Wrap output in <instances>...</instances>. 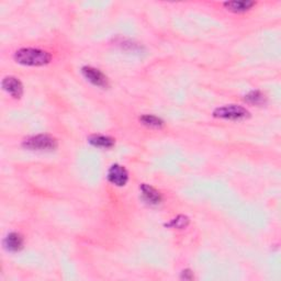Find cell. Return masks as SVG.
Returning a JSON list of instances; mask_svg holds the SVG:
<instances>
[{
	"label": "cell",
	"mask_w": 281,
	"mask_h": 281,
	"mask_svg": "<svg viewBox=\"0 0 281 281\" xmlns=\"http://www.w3.org/2000/svg\"><path fill=\"white\" fill-rule=\"evenodd\" d=\"M23 237L19 233H10L4 239V246L6 250L11 253H16L22 250Z\"/></svg>",
	"instance_id": "8"
},
{
	"label": "cell",
	"mask_w": 281,
	"mask_h": 281,
	"mask_svg": "<svg viewBox=\"0 0 281 281\" xmlns=\"http://www.w3.org/2000/svg\"><path fill=\"white\" fill-rule=\"evenodd\" d=\"M140 189H141L143 198H144V200L147 202V204L152 205V206H157L162 202L163 197H162L160 192L156 190V189L153 188L152 186L143 184V185H141Z\"/></svg>",
	"instance_id": "7"
},
{
	"label": "cell",
	"mask_w": 281,
	"mask_h": 281,
	"mask_svg": "<svg viewBox=\"0 0 281 281\" xmlns=\"http://www.w3.org/2000/svg\"><path fill=\"white\" fill-rule=\"evenodd\" d=\"M2 86L6 93H8L11 97L16 98V99H19L23 95V85L16 77L8 76L4 78Z\"/></svg>",
	"instance_id": "6"
},
{
	"label": "cell",
	"mask_w": 281,
	"mask_h": 281,
	"mask_svg": "<svg viewBox=\"0 0 281 281\" xmlns=\"http://www.w3.org/2000/svg\"><path fill=\"white\" fill-rule=\"evenodd\" d=\"M108 179L111 184L114 186H117V187L126 186L129 180L128 171L123 166L119 164H114L109 169Z\"/></svg>",
	"instance_id": "4"
},
{
	"label": "cell",
	"mask_w": 281,
	"mask_h": 281,
	"mask_svg": "<svg viewBox=\"0 0 281 281\" xmlns=\"http://www.w3.org/2000/svg\"><path fill=\"white\" fill-rule=\"evenodd\" d=\"M181 278L182 279H185V280H191L193 278V274H192V271L191 270H189V269H186L181 272Z\"/></svg>",
	"instance_id": "14"
},
{
	"label": "cell",
	"mask_w": 281,
	"mask_h": 281,
	"mask_svg": "<svg viewBox=\"0 0 281 281\" xmlns=\"http://www.w3.org/2000/svg\"><path fill=\"white\" fill-rule=\"evenodd\" d=\"M189 219L186 215H178L177 218L173 219L169 223L166 224L167 227H173V228H178V230H182V228H186L189 225Z\"/></svg>",
	"instance_id": "12"
},
{
	"label": "cell",
	"mask_w": 281,
	"mask_h": 281,
	"mask_svg": "<svg viewBox=\"0 0 281 281\" xmlns=\"http://www.w3.org/2000/svg\"><path fill=\"white\" fill-rule=\"evenodd\" d=\"M140 121L142 122V124H144L145 127L151 129H160L162 127H164V121H163L160 117L151 114L142 115L140 117Z\"/></svg>",
	"instance_id": "11"
},
{
	"label": "cell",
	"mask_w": 281,
	"mask_h": 281,
	"mask_svg": "<svg viewBox=\"0 0 281 281\" xmlns=\"http://www.w3.org/2000/svg\"><path fill=\"white\" fill-rule=\"evenodd\" d=\"M23 147L31 151H41V152H49L54 151L57 147V141L54 137L50 135L38 134L31 136L29 139L23 141Z\"/></svg>",
	"instance_id": "2"
},
{
	"label": "cell",
	"mask_w": 281,
	"mask_h": 281,
	"mask_svg": "<svg viewBox=\"0 0 281 281\" xmlns=\"http://www.w3.org/2000/svg\"><path fill=\"white\" fill-rule=\"evenodd\" d=\"M82 71H83L84 77L86 78L88 82L95 85V86L102 87V88L108 87V85H109L108 78L99 69L94 68L91 66H85V67H83Z\"/></svg>",
	"instance_id": "5"
},
{
	"label": "cell",
	"mask_w": 281,
	"mask_h": 281,
	"mask_svg": "<svg viewBox=\"0 0 281 281\" xmlns=\"http://www.w3.org/2000/svg\"><path fill=\"white\" fill-rule=\"evenodd\" d=\"M15 61L24 66H44L52 61V55L40 49L23 48L15 53Z\"/></svg>",
	"instance_id": "1"
},
{
	"label": "cell",
	"mask_w": 281,
	"mask_h": 281,
	"mask_svg": "<svg viewBox=\"0 0 281 281\" xmlns=\"http://www.w3.org/2000/svg\"><path fill=\"white\" fill-rule=\"evenodd\" d=\"M213 115L215 117H219V119L238 121L244 120L250 116V112L244 107L236 106V104H227V106L215 109L213 111Z\"/></svg>",
	"instance_id": "3"
},
{
	"label": "cell",
	"mask_w": 281,
	"mask_h": 281,
	"mask_svg": "<svg viewBox=\"0 0 281 281\" xmlns=\"http://www.w3.org/2000/svg\"><path fill=\"white\" fill-rule=\"evenodd\" d=\"M225 9L228 11L234 12V14H244V12L251 10L253 7L256 6L255 2H250V0H242V2H226L223 3Z\"/></svg>",
	"instance_id": "9"
},
{
	"label": "cell",
	"mask_w": 281,
	"mask_h": 281,
	"mask_svg": "<svg viewBox=\"0 0 281 281\" xmlns=\"http://www.w3.org/2000/svg\"><path fill=\"white\" fill-rule=\"evenodd\" d=\"M245 101L252 104H261L265 101V96L258 90H254L245 96Z\"/></svg>",
	"instance_id": "13"
},
{
	"label": "cell",
	"mask_w": 281,
	"mask_h": 281,
	"mask_svg": "<svg viewBox=\"0 0 281 281\" xmlns=\"http://www.w3.org/2000/svg\"><path fill=\"white\" fill-rule=\"evenodd\" d=\"M89 143L95 147L111 148L114 145V140L104 135H91L89 137Z\"/></svg>",
	"instance_id": "10"
}]
</instances>
